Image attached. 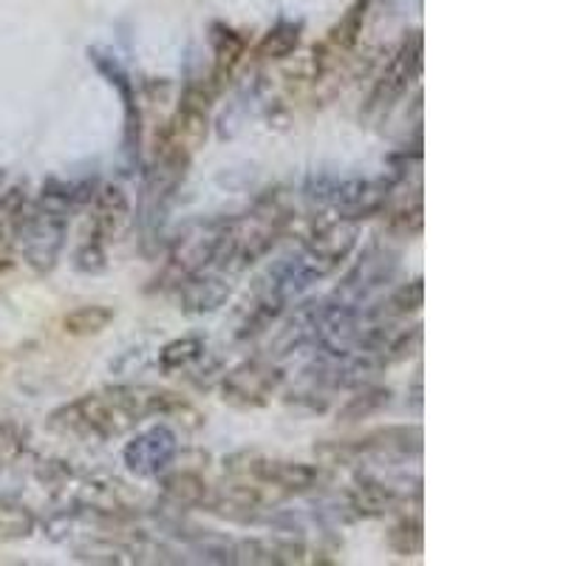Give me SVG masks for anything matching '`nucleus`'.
<instances>
[{
	"label": "nucleus",
	"instance_id": "nucleus-13",
	"mask_svg": "<svg viewBox=\"0 0 566 566\" xmlns=\"http://www.w3.org/2000/svg\"><path fill=\"white\" fill-rule=\"evenodd\" d=\"M402 502H408V493L374 476H360L346 493V510L354 518H382Z\"/></svg>",
	"mask_w": 566,
	"mask_h": 566
},
{
	"label": "nucleus",
	"instance_id": "nucleus-23",
	"mask_svg": "<svg viewBox=\"0 0 566 566\" xmlns=\"http://www.w3.org/2000/svg\"><path fill=\"white\" fill-rule=\"evenodd\" d=\"M205 354H207V343L196 335H187V337H179V340H170L168 346H161L156 363H159V368L165 374H176L196 366Z\"/></svg>",
	"mask_w": 566,
	"mask_h": 566
},
{
	"label": "nucleus",
	"instance_id": "nucleus-9",
	"mask_svg": "<svg viewBox=\"0 0 566 566\" xmlns=\"http://www.w3.org/2000/svg\"><path fill=\"white\" fill-rule=\"evenodd\" d=\"M179 457V437L168 424H154L148 431L136 433L123 451L125 468L139 479H156Z\"/></svg>",
	"mask_w": 566,
	"mask_h": 566
},
{
	"label": "nucleus",
	"instance_id": "nucleus-8",
	"mask_svg": "<svg viewBox=\"0 0 566 566\" xmlns=\"http://www.w3.org/2000/svg\"><path fill=\"white\" fill-rule=\"evenodd\" d=\"M283 371L272 360H244L241 366L232 368L221 382V399L227 406L252 411V408L270 406L272 397L281 391Z\"/></svg>",
	"mask_w": 566,
	"mask_h": 566
},
{
	"label": "nucleus",
	"instance_id": "nucleus-14",
	"mask_svg": "<svg viewBox=\"0 0 566 566\" xmlns=\"http://www.w3.org/2000/svg\"><path fill=\"white\" fill-rule=\"evenodd\" d=\"M94 212H91V230L88 235L105 241L108 244L114 235L123 232V227L128 224L130 219V201L125 196V190L119 185H99L94 199Z\"/></svg>",
	"mask_w": 566,
	"mask_h": 566
},
{
	"label": "nucleus",
	"instance_id": "nucleus-5",
	"mask_svg": "<svg viewBox=\"0 0 566 566\" xmlns=\"http://www.w3.org/2000/svg\"><path fill=\"white\" fill-rule=\"evenodd\" d=\"M422 428L419 424H388L360 439H343L315 448V457L326 464H357L366 457H419Z\"/></svg>",
	"mask_w": 566,
	"mask_h": 566
},
{
	"label": "nucleus",
	"instance_id": "nucleus-21",
	"mask_svg": "<svg viewBox=\"0 0 566 566\" xmlns=\"http://www.w3.org/2000/svg\"><path fill=\"white\" fill-rule=\"evenodd\" d=\"M283 306H286V297L281 292L264 290L258 295V301L252 303L250 315L244 317L239 328V340H250V337L264 335L266 328H272V323L283 315Z\"/></svg>",
	"mask_w": 566,
	"mask_h": 566
},
{
	"label": "nucleus",
	"instance_id": "nucleus-19",
	"mask_svg": "<svg viewBox=\"0 0 566 566\" xmlns=\"http://www.w3.org/2000/svg\"><path fill=\"white\" fill-rule=\"evenodd\" d=\"M303 40V27L295 20H277L275 27L266 29V34L258 40L252 57L261 60V63H277V60H286L301 49Z\"/></svg>",
	"mask_w": 566,
	"mask_h": 566
},
{
	"label": "nucleus",
	"instance_id": "nucleus-1",
	"mask_svg": "<svg viewBox=\"0 0 566 566\" xmlns=\"http://www.w3.org/2000/svg\"><path fill=\"white\" fill-rule=\"evenodd\" d=\"M179 411H187V402L168 388L114 386L71 399L49 417V424L65 437L108 442L134 431L145 419L174 417Z\"/></svg>",
	"mask_w": 566,
	"mask_h": 566
},
{
	"label": "nucleus",
	"instance_id": "nucleus-7",
	"mask_svg": "<svg viewBox=\"0 0 566 566\" xmlns=\"http://www.w3.org/2000/svg\"><path fill=\"white\" fill-rule=\"evenodd\" d=\"M422 57H424V40L422 32H411L402 45H399L394 57L388 60L386 71L380 74L377 85H374L371 97H368V111L377 114H388L399 99L406 97L408 88L422 74Z\"/></svg>",
	"mask_w": 566,
	"mask_h": 566
},
{
	"label": "nucleus",
	"instance_id": "nucleus-20",
	"mask_svg": "<svg viewBox=\"0 0 566 566\" xmlns=\"http://www.w3.org/2000/svg\"><path fill=\"white\" fill-rule=\"evenodd\" d=\"M388 406H391V388L360 386V391L354 394V397H348L340 406V411H337V422L340 424L363 422V419L377 417V413Z\"/></svg>",
	"mask_w": 566,
	"mask_h": 566
},
{
	"label": "nucleus",
	"instance_id": "nucleus-28",
	"mask_svg": "<svg viewBox=\"0 0 566 566\" xmlns=\"http://www.w3.org/2000/svg\"><path fill=\"white\" fill-rule=\"evenodd\" d=\"M74 266H77L80 272H88V275H94V272H103L105 266H108L105 241L94 239V235H85V241L80 244L77 255H74Z\"/></svg>",
	"mask_w": 566,
	"mask_h": 566
},
{
	"label": "nucleus",
	"instance_id": "nucleus-6",
	"mask_svg": "<svg viewBox=\"0 0 566 566\" xmlns=\"http://www.w3.org/2000/svg\"><path fill=\"white\" fill-rule=\"evenodd\" d=\"M221 241H224V224H205L185 232L174 247H170L168 264L161 270L165 286L179 290L187 277L205 272L212 261H219Z\"/></svg>",
	"mask_w": 566,
	"mask_h": 566
},
{
	"label": "nucleus",
	"instance_id": "nucleus-10",
	"mask_svg": "<svg viewBox=\"0 0 566 566\" xmlns=\"http://www.w3.org/2000/svg\"><path fill=\"white\" fill-rule=\"evenodd\" d=\"M88 57H91V63L97 65L99 74H103V77L108 80L116 91H119V97H123L125 154L136 156L139 154V139H142V111H139V103H136L134 80H130L128 69L119 63V57H116L114 52H108V49H99V45H94V49H88Z\"/></svg>",
	"mask_w": 566,
	"mask_h": 566
},
{
	"label": "nucleus",
	"instance_id": "nucleus-26",
	"mask_svg": "<svg viewBox=\"0 0 566 566\" xmlns=\"http://www.w3.org/2000/svg\"><path fill=\"white\" fill-rule=\"evenodd\" d=\"M424 227V205L422 193H413L411 199H406L399 207L388 210V232L399 235V239H417Z\"/></svg>",
	"mask_w": 566,
	"mask_h": 566
},
{
	"label": "nucleus",
	"instance_id": "nucleus-12",
	"mask_svg": "<svg viewBox=\"0 0 566 566\" xmlns=\"http://www.w3.org/2000/svg\"><path fill=\"white\" fill-rule=\"evenodd\" d=\"M394 270H397V255H394L391 250L377 244L368 247V250L363 252L360 261H357V266H354V270L348 272L346 281H343L340 292H337V295H348V301L340 303L357 306V301H363V297L371 295L374 290L386 286V283L391 281Z\"/></svg>",
	"mask_w": 566,
	"mask_h": 566
},
{
	"label": "nucleus",
	"instance_id": "nucleus-30",
	"mask_svg": "<svg viewBox=\"0 0 566 566\" xmlns=\"http://www.w3.org/2000/svg\"><path fill=\"white\" fill-rule=\"evenodd\" d=\"M413 408H417V411H419V408H422V377H417V380H413Z\"/></svg>",
	"mask_w": 566,
	"mask_h": 566
},
{
	"label": "nucleus",
	"instance_id": "nucleus-2",
	"mask_svg": "<svg viewBox=\"0 0 566 566\" xmlns=\"http://www.w3.org/2000/svg\"><path fill=\"white\" fill-rule=\"evenodd\" d=\"M292 221V210L281 201V196H266L258 201L244 219L227 221L224 241H221V266L247 270L266 255L281 241Z\"/></svg>",
	"mask_w": 566,
	"mask_h": 566
},
{
	"label": "nucleus",
	"instance_id": "nucleus-17",
	"mask_svg": "<svg viewBox=\"0 0 566 566\" xmlns=\"http://www.w3.org/2000/svg\"><path fill=\"white\" fill-rule=\"evenodd\" d=\"M210 45H212V71L210 77L219 85H227L232 77V71L239 69L241 60L247 57V38L239 29L227 27V23H216L210 29Z\"/></svg>",
	"mask_w": 566,
	"mask_h": 566
},
{
	"label": "nucleus",
	"instance_id": "nucleus-29",
	"mask_svg": "<svg viewBox=\"0 0 566 566\" xmlns=\"http://www.w3.org/2000/svg\"><path fill=\"white\" fill-rule=\"evenodd\" d=\"M20 451H23V439H20V433L14 431L12 424H0V462L14 459Z\"/></svg>",
	"mask_w": 566,
	"mask_h": 566
},
{
	"label": "nucleus",
	"instance_id": "nucleus-27",
	"mask_svg": "<svg viewBox=\"0 0 566 566\" xmlns=\"http://www.w3.org/2000/svg\"><path fill=\"white\" fill-rule=\"evenodd\" d=\"M38 530V515L18 502H0V544L29 538Z\"/></svg>",
	"mask_w": 566,
	"mask_h": 566
},
{
	"label": "nucleus",
	"instance_id": "nucleus-3",
	"mask_svg": "<svg viewBox=\"0 0 566 566\" xmlns=\"http://www.w3.org/2000/svg\"><path fill=\"white\" fill-rule=\"evenodd\" d=\"M65 232H69V212L52 199L40 196L29 205L27 216L20 221L18 250L23 252V261L34 272H52L65 247Z\"/></svg>",
	"mask_w": 566,
	"mask_h": 566
},
{
	"label": "nucleus",
	"instance_id": "nucleus-4",
	"mask_svg": "<svg viewBox=\"0 0 566 566\" xmlns=\"http://www.w3.org/2000/svg\"><path fill=\"white\" fill-rule=\"evenodd\" d=\"M227 473L239 479H252L264 484L275 495H295L317 490L328 479L321 464L292 462V459H270L261 453H235L224 462Z\"/></svg>",
	"mask_w": 566,
	"mask_h": 566
},
{
	"label": "nucleus",
	"instance_id": "nucleus-18",
	"mask_svg": "<svg viewBox=\"0 0 566 566\" xmlns=\"http://www.w3.org/2000/svg\"><path fill=\"white\" fill-rule=\"evenodd\" d=\"M159 488L165 493V499H170L179 507H205V502L210 499V484L205 482L201 473L190 468L174 470V473H161Z\"/></svg>",
	"mask_w": 566,
	"mask_h": 566
},
{
	"label": "nucleus",
	"instance_id": "nucleus-16",
	"mask_svg": "<svg viewBox=\"0 0 566 566\" xmlns=\"http://www.w3.org/2000/svg\"><path fill=\"white\" fill-rule=\"evenodd\" d=\"M29 205H32V199H29L23 185H14L7 193H0V272L12 270L20 221L27 216Z\"/></svg>",
	"mask_w": 566,
	"mask_h": 566
},
{
	"label": "nucleus",
	"instance_id": "nucleus-25",
	"mask_svg": "<svg viewBox=\"0 0 566 566\" xmlns=\"http://www.w3.org/2000/svg\"><path fill=\"white\" fill-rule=\"evenodd\" d=\"M422 306H424V281L422 277H413L411 283H402L399 290H394L391 297H388L380 310L374 312V315L380 317V321H397V317L417 315Z\"/></svg>",
	"mask_w": 566,
	"mask_h": 566
},
{
	"label": "nucleus",
	"instance_id": "nucleus-15",
	"mask_svg": "<svg viewBox=\"0 0 566 566\" xmlns=\"http://www.w3.org/2000/svg\"><path fill=\"white\" fill-rule=\"evenodd\" d=\"M232 295V286L227 277L212 275V272H199V275L187 277L179 286V303L185 315H212L219 312Z\"/></svg>",
	"mask_w": 566,
	"mask_h": 566
},
{
	"label": "nucleus",
	"instance_id": "nucleus-22",
	"mask_svg": "<svg viewBox=\"0 0 566 566\" xmlns=\"http://www.w3.org/2000/svg\"><path fill=\"white\" fill-rule=\"evenodd\" d=\"M388 549L399 558H417L424 549V524L419 513L402 515L391 530H388Z\"/></svg>",
	"mask_w": 566,
	"mask_h": 566
},
{
	"label": "nucleus",
	"instance_id": "nucleus-11",
	"mask_svg": "<svg viewBox=\"0 0 566 566\" xmlns=\"http://www.w3.org/2000/svg\"><path fill=\"white\" fill-rule=\"evenodd\" d=\"M374 0H352L343 18L337 20L335 27L328 29L326 40L315 45V69L326 71L328 65H335L340 54H348L354 45L360 43V34L366 29V20L371 14Z\"/></svg>",
	"mask_w": 566,
	"mask_h": 566
},
{
	"label": "nucleus",
	"instance_id": "nucleus-24",
	"mask_svg": "<svg viewBox=\"0 0 566 566\" xmlns=\"http://www.w3.org/2000/svg\"><path fill=\"white\" fill-rule=\"evenodd\" d=\"M111 323H114V310L111 306L88 303V306H77V310L63 317V332L71 337H91L105 332Z\"/></svg>",
	"mask_w": 566,
	"mask_h": 566
}]
</instances>
